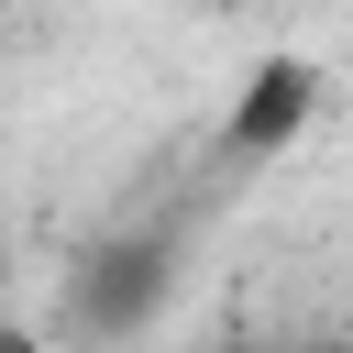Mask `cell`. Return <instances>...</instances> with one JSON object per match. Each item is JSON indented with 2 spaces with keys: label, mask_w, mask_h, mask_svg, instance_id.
Returning <instances> with one entry per match:
<instances>
[{
  "label": "cell",
  "mask_w": 353,
  "mask_h": 353,
  "mask_svg": "<svg viewBox=\"0 0 353 353\" xmlns=\"http://www.w3.org/2000/svg\"><path fill=\"white\" fill-rule=\"evenodd\" d=\"M0 353H55V331H33V320H11V309H0Z\"/></svg>",
  "instance_id": "cell-3"
},
{
  "label": "cell",
  "mask_w": 353,
  "mask_h": 353,
  "mask_svg": "<svg viewBox=\"0 0 353 353\" xmlns=\"http://www.w3.org/2000/svg\"><path fill=\"white\" fill-rule=\"evenodd\" d=\"M232 353H265V342H232Z\"/></svg>",
  "instance_id": "cell-4"
},
{
  "label": "cell",
  "mask_w": 353,
  "mask_h": 353,
  "mask_svg": "<svg viewBox=\"0 0 353 353\" xmlns=\"http://www.w3.org/2000/svg\"><path fill=\"white\" fill-rule=\"evenodd\" d=\"M165 276H176V243H110V254H88L77 265V287H66V320L88 331V342H121V331H143L154 320V298H165Z\"/></svg>",
  "instance_id": "cell-2"
},
{
  "label": "cell",
  "mask_w": 353,
  "mask_h": 353,
  "mask_svg": "<svg viewBox=\"0 0 353 353\" xmlns=\"http://www.w3.org/2000/svg\"><path fill=\"white\" fill-rule=\"evenodd\" d=\"M320 99H331L320 55H298V44L254 55L243 88H232V110H221V165H276V154H298V132L320 121Z\"/></svg>",
  "instance_id": "cell-1"
},
{
  "label": "cell",
  "mask_w": 353,
  "mask_h": 353,
  "mask_svg": "<svg viewBox=\"0 0 353 353\" xmlns=\"http://www.w3.org/2000/svg\"><path fill=\"white\" fill-rule=\"evenodd\" d=\"M0 287H11V254H0Z\"/></svg>",
  "instance_id": "cell-5"
}]
</instances>
